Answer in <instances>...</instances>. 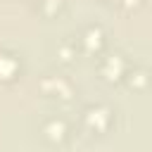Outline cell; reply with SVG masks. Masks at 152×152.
<instances>
[{
  "instance_id": "1",
  "label": "cell",
  "mask_w": 152,
  "mask_h": 152,
  "mask_svg": "<svg viewBox=\"0 0 152 152\" xmlns=\"http://www.w3.org/2000/svg\"><path fill=\"white\" fill-rule=\"evenodd\" d=\"M43 135L50 142H64V138L69 135V128L62 119H48L45 126H43Z\"/></svg>"
},
{
  "instance_id": "2",
  "label": "cell",
  "mask_w": 152,
  "mask_h": 152,
  "mask_svg": "<svg viewBox=\"0 0 152 152\" xmlns=\"http://www.w3.org/2000/svg\"><path fill=\"white\" fill-rule=\"evenodd\" d=\"M14 74H17V59H14V55L0 52V78H14Z\"/></svg>"
}]
</instances>
